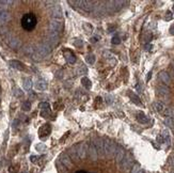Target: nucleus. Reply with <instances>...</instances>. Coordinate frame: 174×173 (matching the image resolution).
I'll use <instances>...</instances> for the list:
<instances>
[{
  "instance_id": "1",
  "label": "nucleus",
  "mask_w": 174,
  "mask_h": 173,
  "mask_svg": "<svg viewBox=\"0 0 174 173\" xmlns=\"http://www.w3.org/2000/svg\"><path fill=\"white\" fill-rule=\"evenodd\" d=\"M21 25L26 30H32L36 25V18L33 14H27L21 19Z\"/></svg>"
},
{
  "instance_id": "2",
  "label": "nucleus",
  "mask_w": 174,
  "mask_h": 173,
  "mask_svg": "<svg viewBox=\"0 0 174 173\" xmlns=\"http://www.w3.org/2000/svg\"><path fill=\"white\" fill-rule=\"evenodd\" d=\"M132 163H134V159H132V156L130 154H125L124 158L122 160L121 163H119V166L122 170L124 171H127L132 167Z\"/></svg>"
},
{
  "instance_id": "3",
  "label": "nucleus",
  "mask_w": 174,
  "mask_h": 173,
  "mask_svg": "<svg viewBox=\"0 0 174 173\" xmlns=\"http://www.w3.org/2000/svg\"><path fill=\"white\" fill-rule=\"evenodd\" d=\"M116 147H118L115 145L114 142L109 140L104 141V152H105V155H107V156H114Z\"/></svg>"
},
{
  "instance_id": "4",
  "label": "nucleus",
  "mask_w": 174,
  "mask_h": 173,
  "mask_svg": "<svg viewBox=\"0 0 174 173\" xmlns=\"http://www.w3.org/2000/svg\"><path fill=\"white\" fill-rule=\"evenodd\" d=\"M35 51H37L40 55H42L43 57H46V56L51 51V46L49 45V43L43 42L42 44H40V45L37 46Z\"/></svg>"
},
{
  "instance_id": "5",
  "label": "nucleus",
  "mask_w": 174,
  "mask_h": 173,
  "mask_svg": "<svg viewBox=\"0 0 174 173\" xmlns=\"http://www.w3.org/2000/svg\"><path fill=\"white\" fill-rule=\"evenodd\" d=\"M87 147H88V144L87 143H79L76 145L77 156H78L79 159H83L87 156Z\"/></svg>"
},
{
  "instance_id": "6",
  "label": "nucleus",
  "mask_w": 174,
  "mask_h": 173,
  "mask_svg": "<svg viewBox=\"0 0 174 173\" xmlns=\"http://www.w3.org/2000/svg\"><path fill=\"white\" fill-rule=\"evenodd\" d=\"M93 145H94V147L96 149L97 154H98L99 156L105 155V152H104V141H103L101 138H96V139H94V141H93Z\"/></svg>"
},
{
  "instance_id": "7",
  "label": "nucleus",
  "mask_w": 174,
  "mask_h": 173,
  "mask_svg": "<svg viewBox=\"0 0 174 173\" xmlns=\"http://www.w3.org/2000/svg\"><path fill=\"white\" fill-rule=\"evenodd\" d=\"M74 3L80 4L82 10H85V12H91L94 9V2H92V1H75Z\"/></svg>"
},
{
  "instance_id": "8",
  "label": "nucleus",
  "mask_w": 174,
  "mask_h": 173,
  "mask_svg": "<svg viewBox=\"0 0 174 173\" xmlns=\"http://www.w3.org/2000/svg\"><path fill=\"white\" fill-rule=\"evenodd\" d=\"M87 154L89 155V157L92 160H97V158H98V154H97V151H96V149L94 147L93 143L88 144V147H87Z\"/></svg>"
},
{
  "instance_id": "9",
  "label": "nucleus",
  "mask_w": 174,
  "mask_h": 173,
  "mask_svg": "<svg viewBox=\"0 0 174 173\" xmlns=\"http://www.w3.org/2000/svg\"><path fill=\"white\" fill-rule=\"evenodd\" d=\"M62 23L58 19H53L50 20L49 23V31H56V32H59L60 30L62 29Z\"/></svg>"
},
{
  "instance_id": "10",
  "label": "nucleus",
  "mask_w": 174,
  "mask_h": 173,
  "mask_svg": "<svg viewBox=\"0 0 174 173\" xmlns=\"http://www.w3.org/2000/svg\"><path fill=\"white\" fill-rule=\"evenodd\" d=\"M157 95L158 96H160L162 98H166L168 95L170 94V91H169V88H168L167 85H160L157 87Z\"/></svg>"
},
{
  "instance_id": "11",
  "label": "nucleus",
  "mask_w": 174,
  "mask_h": 173,
  "mask_svg": "<svg viewBox=\"0 0 174 173\" xmlns=\"http://www.w3.org/2000/svg\"><path fill=\"white\" fill-rule=\"evenodd\" d=\"M8 44H9V46H10L11 48H13V49L19 48L20 46H21L20 40L15 38V36H11V38H9V39H8Z\"/></svg>"
},
{
  "instance_id": "12",
  "label": "nucleus",
  "mask_w": 174,
  "mask_h": 173,
  "mask_svg": "<svg viewBox=\"0 0 174 173\" xmlns=\"http://www.w3.org/2000/svg\"><path fill=\"white\" fill-rule=\"evenodd\" d=\"M50 14L53 17V19H61L62 18V10L59 6H55V7L50 10Z\"/></svg>"
},
{
  "instance_id": "13",
  "label": "nucleus",
  "mask_w": 174,
  "mask_h": 173,
  "mask_svg": "<svg viewBox=\"0 0 174 173\" xmlns=\"http://www.w3.org/2000/svg\"><path fill=\"white\" fill-rule=\"evenodd\" d=\"M125 151L123 147H116V151H115V154H114V157H115V160H116V163H120L123 160V158H124L125 156Z\"/></svg>"
},
{
  "instance_id": "14",
  "label": "nucleus",
  "mask_w": 174,
  "mask_h": 173,
  "mask_svg": "<svg viewBox=\"0 0 174 173\" xmlns=\"http://www.w3.org/2000/svg\"><path fill=\"white\" fill-rule=\"evenodd\" d=\"M158 78L160 79V81L164 82V85H169L171 82V78L167 72H160L158 74Z\"/></svg>"
},
{
  "instance_id": "15",
  "label": "nucleus",
  "mask_w": 174,
  "mask_h": 173,
  "mask_svg": "<svg viewBox=\"0 0 174 173\" xmlns=\"http://www.w3.org/2000/svg\"><path fill=\"white\" fill-rule=\"evenodd\" d=\"M153 107H154V109L157 111L158 113L162 114V115H164V111L167 109L166 105H164V103H161V101H155L154 104H153Z\"/></svg>"
},
{
  "instance_id": "16",
  "label": "nucleus",
  "mask_w": 174,
  "mask_h": 173,
  "mask_svg": "<svg viewBox=\"0 0 174 173\" xmlns=\"http://www.w3.org/2000/svg\"><path fill=\"white\" fill-rule=\"evenodd\" d=\"M10 19H11V14L8 11L0 13V26H3L7 23H9Z\"/></svg>"
},
{
  "instance_id": "17",
  "label": "nucleus",
  "mask_w": 174,
  "mask_h": 173,
  "mask_svg": "<svg viewBox=\"0 0 174 173\" xmlns=\"http://www.w3.org/2000/svg\"><path fill=\"white\" fill-rule=\"evenodd\" d=\"M60 160H61V163H62V165L65 168H69V167L72 166V160H71V158L69 157V155L65 153H63L61 156H60Z\"/></svg>"
},
{
  "instance_id": "18",
  "label": "nucleus",
  "mask_w": 174,
  "mask_h": 173,
  "mask_svg": "<svg viewBox=\"0 0 174 173\" xmlns=\"http://www.w3.org/2000/svg\"><path fill=\"white\" fill-rule=\"evenodd\" d=\"M137 121H138L140 124H148V122H150V119L146 117V114L140 111V112L137 113Z\"/></svg>"
},
{
  "instance_id": "19",
  "label": "nucleus",
  "mask_w": 174,
  "mask_h": 173,
  "mask_svg": "<svg viewBox=\"0 0 174 173\" xmlns=\"http://www.w3.org/2000/svg\"><path fill=\"white\" fill-rule=\"evenodd\" d=\"M34 89L36 91H45L47 89V82L43 81V80H39L34 83Z\"/></svg>"
},
{
  "instance_id": "20",
  "label": "nucleus",
  "mask_w": 174,
  "mask_h": 173,
  "mask_svg": "<svg viewBox=\"0 0 174 173\" xmlns=\"http://www.w3.org/2000/svg\"><path fill=\"white\" fill-rule=\"evenodd\" d=\"M64 58H65L66 61H67V62H69V63H71V64H74V63L76 62V58H75V56L73 55L72 52H69V51L64 52Z\"/></svg>"
},
{
  "instance_id": "21",
  "label": "nucleus",
  "mask_w": 174,
  "mask_h": 173,
  "mask_svg": "<svg viewBox=\"0 0 174 173\" xmlns=\"http://www.w3.org/2000/svg\"><path fill=\"white\" fill-rule=\"evenodd\" d=\"M10 65L13 67V69H19V71H23L24 69V64L19 61H17V60H12L10 61Z\"/></svg>"
},
{
  "instance_id": "22",
  "label": "nucleus",
  "mask_w": 174,
  "mask_h": 173,
  "mask_svg": "<svg viewBox=\"0 0 174 173\" xmlns=\"http://www.w3.org/2000/svg\"><path fill=\"white\" fill-rule=\"evenodd\" d=\"M69 157L71 158V159H74V160H77L79 159L78 156H77V151H76V145H74V147H69Z\"/></svg>"
},
{
  "instance_id": "23",
  "label": "nucleus",
  "mask_w": 174,
  "mask_h": 173,
  "mask_svg": "<svg viewBox=\"0 0 174 173\" xmlns=\"http://www.w3.org/2000/svg\"><path fill=\"white\" fill-rule=\"evenodd\" d=\"M23 87H24V89H25L26 91H29L30 89H31V87H32V80H31V78H29V77L24 78Z\"/></svg>"
},
{
  "instance_id": "24",
  "label": "nucleus",
  "mask_w": 174,
  "mask_h": 173,
  "mask_svg": "<svg viewBox=\"0 0 174 173\" xmlns=\"http://www.w3.org/2000/svg\"><path fill=\"white\" fill-rule=\"evenodd\" d=\"M48 39L51 42H58L59 40V33L56 31H48Z\"/></svg>"
},
{
  "instance_id": "25",
  "label": "nucleus",
  "mask_w": 174,
  "mask_h": 173,
  "mask_svg": "<svg viewBox=\"0 0 174 173\" xmlns=\"http://www.w3.org/2000/svg\"><path fill=\"white\" fill-rule=\"evenodd\" d=\"M161 137L164 138V141L166 144H170L171 142V137H170V134H169V131H162V133H161Z\"/></svg>"
},
{
  "instance_id": "26",
  "label": "nucleus",
  "mask_w": 174,
  "mask_h": 173,
  "mask_svg": "<svg viewBox=\"0 0 174 173\" xmlns=\"http://www.w3.org/2000/svg\"><path fill=\"white\" fill-rule=\"evenodd\" d=\"M164 124L167 125L169 128H171V129H174V119L166 118V120H164Z\"/></svg>"
},
{
  "instance_id": "27",
  "label": "nucleus",
  "mask_w": 174,
  "mask_h": 173,
  "mask_svg": "<svg viewBox=\"0 0 174 173\" xmlns=\"http://www.w3.org/2000/svg\"><path fill=\"white\" fill-rule=\"evenodd\" d=\"M9 3H12V2H11V1H0V13L7 11V9H8L7 4H9Z\"/></svg>"
},
{
  "instance_id": "28",
  "label": "nucleus",
  "mask_w": 174,
  "mask_h": 173,
  "mask_svg": "<svg viewBox=\"0 0 174 173\" xmlns=\"http://www.w3.org/2000/svg\"><path fill=\"white\" fill-rule=\"evenodd\" d=\"M128 95H129V97L132 98V101L135 103V104L137 105H141V101H140V99H139V97L137 96V95L135 94V93H132V92H129L128 93Z\"/></svg>"
},
{
  "instance_id": "29",
  "label": "nucleus",
  "mask_w": 174,
  "mask_h": 173,
  "mask_svg": "<svg viewBox=\"0 0 174 173\" xmlns=\"http://www.w3.org/2000/svg\"><path fill=\"white\" fill-rule=\"evenodd\" d=\"M34 51H35V50H34V48H33L31 45H27L25 46V48H24V52H25L26 55H33Z\"/></svg>"
},
{
  "instance_id": "30",
  "label": "nucleus",
  "mask_w": 174,
  "mask_h": 173,
  "mask_svg": "<svg viewBox=\"0 0 174 173\" xmlns=\"http://www.w3.org/2000/svg\"><path fill=\"white\" fill-rule=\"evenodd\" d=\"M81 83H82V85H83V87L87 89V90H89V89L91 88V81H90V80L87 78V77H85V78L81 79Z\"/></svg>"
},
{
  "instance_id": "31",
  "label": "nucleus",
  "mask_w": 174,
  "mask_h": 173,
  "mask_svg": "<svg viewBox=\"0 0 174 173\" xmlns=\"http://www.w3.org/2000/svg\"><path fill=\"white\" fill-rule=\"evenodd\" d=\"M82 27H83V29H85V32L90 33V32H92V31H93L92 25H91V24H89V23H85L83 25H82Z\"/></svg>"
},
{
  "instance_id": "32",
  "label": "nucleus",
  "mask_w": 174,
  "mask_h": 173,
  "mask_svg": "<svg viewBox=\"0 0 174 173\" xmlns=\"http://www.w3.org/2000/svg\"><path fill=\"white\" fill-rule=\"evenodd\" d=\"M21 108H23L24 111H29L31 109V103L28 101H25L21 105Z\"/></svg>"
},
{
  "instance_id": "33",
  "label": "nucleus",
  "mask_w": 174,
  "mask_h": 173,
  "mask_svg": "<svg viewBox=\"0 0 174 173\" xmlns=\"http://www.w3.org/2000/svg\"><path fill=\"white\" fill-rule=\"evenodd\" d=\"M85 60H87V62L89 63V64H94L95 63V56L94 55H88L87 56V58H85Z\"/></svg>"
},
{
  "instance_id": "34",
  "label": "nucleus",
  "mask_w": 174,
  "mask_h": 173,
  "mask_svg": "<svg viewBox=\"0 0 174 173\" xmlns=\"http://www.w3.org/2000/svg\"><path fill=\"white\" fill-rule=\"evenodd\" d=\"M39 108H41L43 111L49 110V104H48V103H45V101H43V103H40V104H39Z\"/></svg>"
},
{
  "instance_id": "35",
  "label": "nucleus",
  "mask_w": 174,
  "mask_h": 173,
  "mask_svg": "<svg viewBox=\"0 0 174 173\" xmlns=\"http://www.w3.org/2000/svg\"><path fill=\"white\" fill-rule=\"evenodd\" d=\"M13 94L16 96V97H21L24 95V92L20 90V89H18V88H15L14 89V91H13Z\"/></svg>"
},
{
  "instance_id": "36",
  "label": "nucleus",
  "mask_w": 174,
  "mask_h": 173,
  "mask_svg": "<svg viewBox=\"0 0 174 173\" xmlns=\"http://www.w3.org/2000/svg\"><path fill=\"white\" fill-rule=\"evenodd\" d=\"M35 150L39 151V152H44V151L46 150V145L43 143H39L35 145Z\"/></svg>"
},
{
  "instance_id": "37",
  "label": "nucleus",
  "mask_w": 174,
  "mask_h": 173,
  "mask_svg": "<svg viewBox=\"0 0 174 173\" xmlns=\"http://www.w3.org/2000/svg\"><path fill=\"white\" fill-rule=\"evenodd\" d=\"M74 45H75L76 47H81V46L83 45V41H82L81 39H75L74 40Z\"/></svg>"
},
{
  "instance_id": "38",
  "label": "nucleus",
  "mask_w": 174,
  "mask_h": 173,
  "mask_svg": "<svg viewBox=\"0 0 174 173\" xmlns=\"http://www.w3.org/2000/svg\"><path fill=\"white\" fill-rule=\"evenodd\" d=\"M87 72H88V69H87V67H85V65H80L78 69V74H87Z\"/></svg>"
},
{
  "instance_id": "39",
  "label": "nucleus",
  "mask_w": 174,
  "mask_h": 173,
  "mask_svg": "<svg viewBox=\"0 0 174 173\" xmlns=\"http://www.w3.org/2000/svg\"><path fill=\"white\" fill-rule=\"evenodd\" d=\"M140 171H141V168H140V166H139V165H135V166L132 167V173H139Z\"/></svg>"
},
{
  "instance_id": "40",
  "label": "nucleus",
  "mask_w": 174,
  "mask_h": 173,
  "mask_svg": "<svg viewBox=\"0 0 174 173\" xmlns=\"http://www.w3.org/2000/svg\"><path fill=\"white\" fill-rule=\"evenodd\" d=\"M111 43H112V44H114V45H118V44H120V43H121V39H120L119 36H113V39H112Z\"/></svg>"
},
{
  "instance_id": "41",
  "label": "nucleus",
  "mask_w": 174,
  "mask_h": 173,
  "mask_svg": "<svg viewBox=\"0 0 174 173\" xmlns=\"http://www.w3.org/2000/svg\"><path fill=\"white\" fill-rule=\"evenodd\" d=\"M106 103L108 105H111L112 103H113V99H112L111 95H107V96H106Z\"/></svg>"
},
{
  "instance_id": "42",
  "label": "nucleus",
  "mask_w": 174,
  "mask_h": 173,
  "mask_svg": "<svg viewBox=\"0 0 174 173\" xmlns=\"http://www.w3.org/2000/svg\"><path fill=\"white\" fill-rule=\"evenodd\" d=\"M164 19H166V20H171V19H172V14H171V12H167L166 16H164Z\"/></svg>"
},
{
  "instance_id": "43",
  "label": "nucleus",
  "mask_w": 174,
  "mask_h": 173,
  "mask_svg": "<svg viewBox=\"0 0 174 173\" xmlns=\"http://www.w3.org/2000/svg\"><path fill=\"white\" fill-rule=\"evenodd\" d=\"M169 163H170L171 166H172V167L174 168V155H173V156H171V157H170V159H169Z\"/></svg>"
},
{
  "instance_id": "44",
  "label": "nucleus",
  "mask_w": 174,
  "mask_h": 173,
  "mask_svg": "<svg viewBox=\"0 0 174 173\" xmlns=\"http://www.w3.org/2000/svg\"><path fill=\"white\" fill-rule=\"evenodd\" d=\"M170 34L171 35H174V25L170 27Z\"/></svg>"
},
{
  "instance_id": "45",
  "label": "nucleus",
  "mask_w": 174,
  "mask_h": 173,
  "mask_svg": "<svg viewBox=\"0 0 174 173\" xmlns=\"http://www.w3.org/2000/svg\"><path fill=\"white\" fill-rule=\"evenodd\" d=\"M90 42H91V43H96V42H97V38H96V36L92 38V39L90 40Z\"/></svg>"
},
{
  "instance_id": "46",
  "label": "nucleus",
  "mask_w": 174,
  "mask_h": 173,
  "mask_svg": "<svg viewBox=\"0 0 174 173\" xmlns=\"http://www.w3.org/2000/svg\"><path fill=\"white\" fill-rule=\"evenodd\" d=\"M151 47H152L151 45H146V48H145V49H146V50H150V49H151Z\"/></svg>"
},
{
  "instance_id": "47",
  "label": "nucleus",
  "mask_w": 174,
  "mask_h": 173,
  "mask_svg": "<svg viewBox=\"0 0 174 173\" xmlns=\"http://www.w3.org/2000/svg\"><path fill=\"white\" fill-rule=\"evenodd\" d=\"M139 173H145V172H144V171H143V170L141 169V171H140V172H139Z\"/></svg>"
},
{
  "instance_id": "48",
  "label": "nucleus",
  "mask_w": 174,
  "mask_h": 173,
  "mask_svg": "<svg viewBox=\"0 0 174 173\" xmlns=\"http://www.w3.org/2000/svg\"><path fill=\"white\" fill-rule=\"evenodd\" d=\"M170 173H174V170H172V171H171V172Z\"/></svg>"
},
{
  "instance_id": "49",
  "label": "nucleus",
  "mask_w": 174,
  "mask_h": 173,
  "mask_svg": "<svg viewBox=\"0 0 174 173\" xmlns=\"http://www.w3.org/2000/svg\"><path fill=\"white\" fill-rule=\"evenodd\" d=\"M172 10H173V12H174V6H173V8H172Z\"/></svg>"
},
{
  "instance_id": "50",
  "label": "nucleus",
  "mask_w": 174,
  "mask_h": 173,
  "mask_svg": "<svg viewBox=\"0 0 174 173\" xmlns=\"http://www.w3.org/2000/svg\"><path fill=\"white\" fill-rule=\"evenodd\" d=\"M173 67H174V61H173Z\"/></svg>"
},
{
  "instance_id": "51",
  "label": "nucleus",
  "mask_w": 174,
  "mask_h": 173,
  "mask_svg": "<svg viewBox=\"0 0 174 173\" xmlns=\"http://www.w3.org/2000/svg\"><path fill=\"white\" fill-rule=\"evenodd\" d=\"M145 173H146V172H145Z\"/></svg>"
},
{
  "instance_id": "52",
  "label": "nucleus",
  "mask_w": 174,
  "mask_h": 173,
  "mask_svg": "<svg viewBox=\"0 0 174 173\" xmlns=\"http://www.w3.org/2000/svg\"><path fill=\"white\" fill-rule=\"evenodd\" d=\"M173 131H174V129H173Z\"/></svg>"
}]
</instances>
